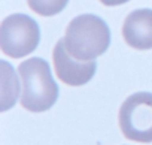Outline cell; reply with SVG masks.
I'll use <instances>...</instances> for the list:
<instances>
[{
	"instance_id": "6da1fadb",
	"label": "cell",
	"mask_w": 152,
	"mask_h": 145,
	"mask_svg": "<svg viewBox=\"0 0 152 145\" xmlns=\"http://www.w3.org/2000/svg\"><path fill=\"white\" fill-rule=\"evenodd\" d=\"M63 39L67 51L75 58L90 61L107 51L110 45V30L100 17L84 14L69 23Z\"/></svg>"
},
{
	"instance_id": "7a4b0ae2",
	"label": "cell",
	"mask_w": 152,
	"mask_h": 145,
	"mask_svg": "<svg viewBox=\"0 0 152 145\" xmlns=\"http://www.w3.org/2000/svg\"><path fill=\"white\" fill-rule=\"evenodd\" d=\"M18 74L23 81L21 103L26 109L42 112L55 103L58 87L52 79L48 61L40 57L26 60L18 66Z\"/></svg>"
},
{
	"instance_id": "3957f363",
	"label": "cell",
	"mask_w": 152,
	"mask_h": 145,
	"mask_svg": "<svg viewBox=\"0 0 152 145\" xmlns=\"http://www.w3.org/2000/svg\"><path fill=\"white\" fill-rule=\"evenodd\" d=\"M39 42V26L26 14H12L0 26V48L12 58L28 55L37 48Z\"/></svg>"
},
{
	"instance_id": "277c9868",
	"label": "cell",
	"mask_w": 152,
	"mask_h": 145,
	"mask_svg": "<svg viewBox=\"0 0 152 145\" xmlns=\"http://www.w3.org/2000/svg\"><path fill=\"white\" fill-rule=\"evenodd\" d=\"M119 126L122 133L133 141H152V94L134 93L119 109Z\"/></svg>"
},
{
	"instance_id": "5b68a950",
	"label": "cell",
	"mask_w": 152,
	"mask_h": 145,
	"mask_svg": "<svg viewBox=\"0 0 152 145\" xmlns=\"http://www.w3.org/2000/svg\"><path fill=\"white\" fill-rule=\"evenodd\" d=\"M52 58H54V67H55L57 77L63 82L73 87L87 84L94 77L97 69V63L94 60L84 61V60L75 58L67 51L64 39L57 42L52 52Z\"/></svg>"
},
{
	"instance_id": "8992f818",
	"label": "cell",
	"mask_w": 152,
	"mask_h": 145,
	"mask_svg": "<svg viewBox=\"0 0 152 145\" xmlns=\"http://www.w3.org/2000/svg\"><path fill=\"white\" fill-rule=\"evenodd\" d=\"M125 42L134 49L152 48V9H137L127 15L122 26Z\"/></svg>"
},
{
	"instance_id": "52a82bcc",
	"label": "cell",
	"mask_w": 152,
	"mask_h": 145,
	"mask_svg": "<svg viewBox=\"0 0 152 145\" xmlns=\"http://www.w3.org/2000/svg\"><path fill=\"white\" fill-rule=\"evenodd\" d=\"M28 6L31 11L42 17H52L60 14L66 5L69 3V0H27Z\"/></svg>"
},
{
	"instance_id": "ba28073f",
	"label": "cell",
	"mask_w": 152,
	"mask_h": 145,
	"mask_svg": "<svg viewBox=\"0 0 152 145\" xmlns=\"http://www.w3.org/2000/svg\"><path fill=\"white\" fill-rule=\"evenodd\" d=\"M100 2L106 6H118V5H124L128 0H100Z\"/></svg>"
}]
</instances>
